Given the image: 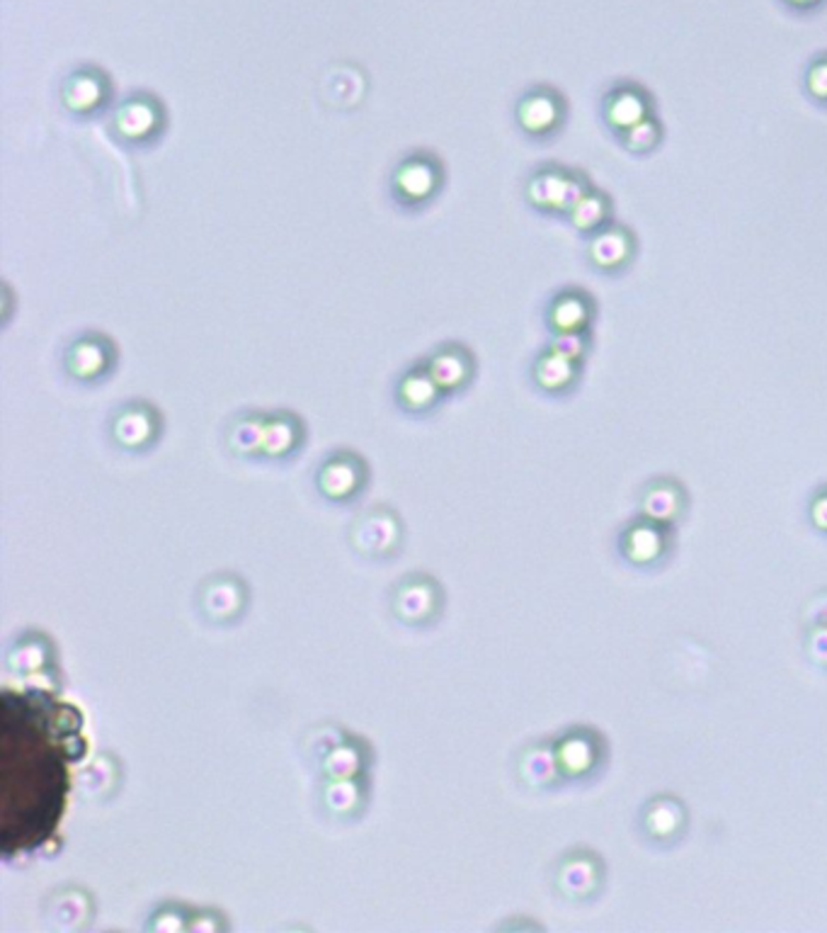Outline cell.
<instances>
[{"label":"cell","instance_id":"6da1fadb","mask_svg":"<svg viewBox=\"0 0 827 933\" xmlns=\"http://www.w3.org/2000/svg\"><path fill=\"white\" fill-rule=\"evenodd\" d=\"M80 718L76 710L41 693L3 698V793L0 836L3 854L33 851L64 812L71 756H76Z\"/></svg>","mask_w":827,"mask_h":933},{"label":"cell","instance_id":"7a4b0ae2","mask_svg":"<svg viewBox=\"0 0 827 933\" xmlns=\"http://www.w3.org/2000/svg\"><path fill=\"white\" fill-rule=\"evenodd\" d=\"M447 188V163L433 149H411L391 165L386 190L401 214L415 216L430 210Z\"/></svg>","mask_w":827,"mask_h":933},{"label":"cell","instance_id":"3957f363","mask_svg":"<svg viewBox=\"0 0 827 933\" xmlns=\"http://www.w3.org/2000/svg\"><path fill=\"white\" fill-rule=\"evenodd\" d=\"M171 129V112L159 92L131 90L117 98L108 115V132L120 147L143 153L153 151Z\"/></svg>","mask_w":827,"mask_h":933},{"label":"cell","instance_id":"277c9868","mask_svg":"<svg viewBox=\"0 0 827 933\" xmlns=\"http://www.w3.org/2000/svg\"><path fill=\"white\" fill-rule=\"evenodd\" d=\"M120 365V346L108 331L83 328L61 348L64 375L80 387H96L108 382Z\"/></svg>","mask_w":827,"mask_h":933},{"label":"cell","instance_id":"5b68a950","mask_svg":"<svg viewBox=\"0 0 827 933\" xmlns=\"http://www.w3.org/2000/svg\"><path fill=\"white\" fill-rule=\"evenodd\" d=\"M117 102L112 76L98 64L73 66L59 83V105L71 120L108 117Z\"/></svg>","mask_w":827,"mask_h":933},{"label":"cell","instance_id":"8992f818","mask_svg":"<svg viewBox=\"0 0 827 933\" xmlns=\"http://www.w3.org/2000/svg\"><path fill=\"white\" fill-rule=\"evenodd\" d=\"M163 428L161 413L155 407L146 401H127L112 413L110 419V435L114 445L122 450L141 452L149 450L159 440Z\"/></svg>","mask_w":827,"mask_h":933},{"label":"cell","instance_id":"52a82bcc","mask_svg":"<svg viewBox=\"0 0 827 933\" xmlns=\"http://www.w3.org/2000/svg\"><path fill=\"white\" fill-rule=\"evenodd\" d=\"M427 370L433 372L437 385L442 387L447 397L464 391L476 375V358L468 346L459 340H442L423 358Z\"/></svg>","mask_w":827,"mask_h":933},{"label":"cell","instance_id":"ba28073f","mask_svg":"<svg viewBox=\"0 0 827 933\" xmlns=\"http://www.w3.org/2000/svg\"><path fill=\"white\" fill-rule=\"evenodd\" d=\"M393 397L401 411L411 413V416H427V413H433L439 403H442L447 394L437 385V380L433 377V372L427 370L425 362L417 360L398 375Z\"/></svg>","mask_w":827,"mask_h":933},{"label":"cell","instance_id":"9c48e42d","mask_svg":"<svg viewBox=\"0 0 827 933\" xmlns=\"http://www.w3.org/2000/svg\"><path fill=\"white\" fill-rule=\"evenodd\" d=\"M364 476H366V464L360 455L350 450H338L321 464L318 489L326 494L328 499L340 501L362 489Z\"/></svg>","mask_w":827,"mask_h":933},{"label":"cell","instance_id":"30bf717a","mask_svg":"<svg viewBox=\"0 0 827 933\" xmlns=\"http://www.w3.org/2000/svg\"><path fill=\"white\" fill-rule=\"evenodd\" d=\"M602 880H604V868L600 863V858L585 851L565 856L556 875L559 890L571 899L594 897L600 893Z\"/></svg>","mask_w":827,"mask_h":933},{"label":"cell","instance_id":"8fae6325","mask_svg":"<svg viewBox=\"0 0 827 933\" xmlns=\"http://www.w3.org/2000/svg\"><path fill=\"white\" fill-rule=\"evenodd\" d=\"M641 824L653 842H675L687 826V810L677 797L657 795L651 803H646Z\"/></svg>","mask_w":827,"mask_h":933},{"label":"cell","instance_id":"7c38bea8","mask_svg":"<svg viewBox=\"0 0 827 933\" xmlns=\"http://www.w3.org/2000/svg\"><path fill=\"white\" fill-rule=\"evenodd\" d=\"M622 555L638 567L661 562L667 552V525L655 521L636 523L622 535Z\"/></svg>","mask_w":827,"mask_h":933},{"label":"cell","instance_id":"4fadbf2b","mask_svg":"<svg viewBox=\"0 0 827 933\" xmlns=\"http://www.w3.org/2000/svg\"><path fill=\"white\" fill-rule=\"evenodd\" d=\"M303 440V426L295 413L279 411L272 413L265 419V438H263V452L267 458H287V455L297 452Z\"/></svg>","mask_w":827,"mask_h":933},{"label":"cell","instance_id":"5bb4252c","mask_svg":"<svg viewBox=\"0 0 827 933\" xmlns=\"http://www.w3.org/2000/svg\"><path fill=\"white\" fill-rule=\"evenodd\" d=\"M559 763L568 775H585L600 761V742L590 732H573L559 744Z\"/></svg>","mask_w":827,"mask_h":933},{"label":"cell","instance_id":"9a60e30c","mask_svg":"<svg viewBox=\"0 0 827 933\" xmlns=\"http://www.w3.org/2000/svg\"><path fill=\"white\" fill-rule=\"evenodd\" d=\"M265 419L267 416H243L231 426V445L236 452H255L263 450L265 438Z\"/></svg>","mask_w":827,"mask_h":933},{"label":"cell","instance_id":"2e32d148","mask_svg":"<svg viewBox=\"0 0 827 933\" xmlns=\"http://www.w3.org/2000/svg\"><path fill=\"white\" fill-rule=\"evenodd\" d=\"M682 511V501L675 499L673 492H648V496L643 499V513L648 521H655L661 525L673 523L677 513Z\"/></svg>","mask_w":827,"mask_h":933},{"label":"cell","instance_id":"e0dca14e","mask_svg":"<svg viewBox=\"0 0 827 933\" xmlns=\"http://www.w3.org/2000/svg\"><path fill=\"white\" fill-rule=\"evenodd\" d=\"M805 651H809L813 663L827 669V625L809 627V632H805Z\"/></svg>","mask_w":827,"mask_h":933},{"label":"cell","instance_id":"ac0fdd59","mask_svg":"<svg viewBox=\"0 0 827 933\" xmlns=\"http://www.w3.org/2000/svg\"><path fill=\"white\" fill-rule=\"evenodd\" d=\"M803 622H805V627L827 625V588L818 590L815 596H811L809 604L803 606Z\"/></svg>","mask_w":827,"mask_h":933},{"label":"cell","instance_id":"d6986e66","mask_svg":"<svg viewBox=\"0 0 827 933\" xmlns=\"http://www.w3.org/2000/svg\"><path fill=\"white\" fill-rule=\"evenodd\" d=\"M811 521L815 525V531H820L827 535V496H820V499L813 501Z\"/></svg>","mask_w":827,"mask_h":933}]
</instances>
